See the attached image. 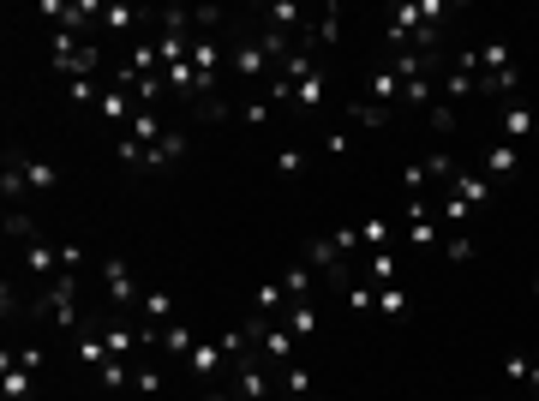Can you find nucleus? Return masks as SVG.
I'll return each mask as SVG.
<instances>
[{
	"label": "nucleus",
	"mask_w": 539,
	"mask_h": 401,
	"mask_svg": "<svg viewBox=\"0 0 539 401\" xmlns=\"http://www.w3.org/2000/svg\"><path fill=\"white\" fill-rule=\"evenodd\" d=\"M36 312H42L60 336H72V330H78V276L60 270L54 282H42V288H36Z\"/></svg>",
	"instance_id": "nucleus-1"
},
{
	"label": "nucleus",
	"mask_w": 539,
	"mask_h": 401,
	"mask_svg": "<svg viewBox=\"0 0 539 401\" xmlns=\"http://www.w3.org/2000/svg\"><path fill=\"white\" fill-rule=\"evenodd\" d=\"M402 240L414 252H432L444 240V222H438V198H408L402 204Z\"/></svg>",
	"instance_id": "nucleus-2"
},
{
	"label": "nucleus",
	"mask_w": 539,
	"mask_h": 401,
	"mask_svg": "<svg viewBox=\"0 0 539 401\" xmlns=\"http://www.w3.org/2000/svg\"><path fill=\"white\" fill-rule=\"evenodd\" d=\"M102 294H108V306H114V312H138V300H144L138 276H132L120 258H102Z\"/></svg>",
	"instance_id": "nucleus-3"
},
{
	"label": "nucleus",
	"mask_w": 539,
	"mask_h": 401,
	"mask_svg": "<svg viewBox=\"0 0 539 401\" xmlns=\"http://www.w3.org/2000/svg\"><path fill=\"white\" fill-rule=\"evenodd\" d=\"M498 132H504V144H539V108H528L522 96H510L504 108H498Z\"/></svg>",
	"instance_id": "nucleus-4"
},
{
	"label": "nucleus",
	"mask_w": 539,
	"mask_h": 401,
	"mask_svg": "<svg viewBox=\"0 0 539 401\" xmlns=\"http://www.w3.org/2000/svg\"><path fill=\"white\" fill-rule=\"evenodd\" d=\"M36 378H42V372H30V366L18 360V348L0 354V390H6V401H36Z\"/></svg>",
	"instance_id": "nucleus-5"
},
{
	"label": "nucleus",
	"mask_w": 539,
	"mask_h": 401,
	"mask_svg": "<svg viewBox=\"0 0 539 401\" xmlns=\"http://www.w3.org/2000/svg\"><path fill=\"white\" fill-rule=\"evenodd\" d=\"M228 72H240V78H270L276 60H270V48H264L258 36H246L240 48H228Z\"/></svg>",
	"instance_id": "nucleus-6"
},
{
	"label": "nucleus",
	"mask_w": 539,
	"mask_h": 401,
	"mask_svg": "<svg viewBox=\"0 0 539 401\" xmlns=\"http://www.w3.org/2000/svg\"><path fill=\"white\" fill-rule=\"evenodd\" d=\"M444 192H450V198H462L468 210H486V204H492V180H486L480 168H468V162L456 168V180H450Z\"/></svg>",
	"instance_id": "nucleus-7"
},
{
	"label": "nucleus",
	"mask_w": 539,
	"mask_h": 401,
	"mask_svg": "<svg viewBox=\"0 0 539 401\" xmlns=\"http://www.w3.org/2000/svg\"><path fill=\"white\" fill-rule=\"evenodd\" d=\"M234 396H240V401H276V396H282V384H276L258 360H246V366L234 372Z\"/></svg>",
	"instance_id": "nucleus-8"
},
{
	"label": "nucleus",
	"mask_w": 539,
	"mask_h": 401,
	"mask_svg": "<svg viewBox=\"0 0 539 401\" xmlns=\"http://www.w3.org/2000/svg\"><path fill=\"white\" fill-rule=\"evenodd\" d=\"M360 102H372V108L396 114V102H402V72H396V66H378V72L366 78V96H360Z\"/></svg>",
	"instance_id": "nucleus-9"
},
{
	"label": "nucleus",
	"mask_w": 539,
	"mask_h": 401,
	"mask_svg": "<svg viewBox=\"0 0 539 401\" xmlns=\"http://www.w3.org/2000/svg\"><path fill=\"white\" fill-rule=\"evenodd\" d=\"M18 258H24V270H30V282H36V288L60 276V246H48V240H30V246H18Z\"/></svg>",
	"instance_id": "nucleus-10"
},
{
	"label": "nucleus",
	"mask_w": 539,
	"mask_h": 401,
	"mask_svg": "<svg viewBox=\"0 0 539 401\" xmlns=\"http://www.w3.org/2000/svg\"><path fill=\"white\" fill-rule=\"evenodd\" d=\"M180 366H186V378L210 384V378H222V372H228V354H222V342H198V348H192Z\"/></svg>",
	"instance_id": "nucleus-11"
},
{
	"label": "nucleus",
	"mask_w": 539,
	"mask_h": 401,
	"mask_svg": "<svg viewBox=\"0 0 539 401\" xmlns=\"http://www.w3.org/2000/svg\"><path fill=\"white\" fill-rule=\"evenodd\" d=\"M180 156H186V132H174V126H168V132L144 150V174H168Z\"/></svg>",
	"instance_id": "nucleus-12"
},
{
	"label": "nucleus",
	"mask_w": 539,
	"mask_h": 401,
	"mask_svg": "<svg viewBox=\"0 0 539 401\" xmlns=\"http://www.w3.org/2000/svg\"><path fill=\"white\" fill-rule=\"evenodd\" d=\"M132 324H150V330H168V324H174V294H168V288H144V300H138V312H132Z\"/></svg>",
	"instance_id": "nucleus-13"
},
{
	"label": "nucleus",
	"mask_w": 539,
	"mask_h": 401,
	"mask_svg": "<svg viewBox=\"0 0 539 401\" xmlns=\"http://www.w3.org/2000/svg\"><path fill=\"white\" fill-rule=\"evenodd\" d=\"M324 96H330V66H318L312 78H300V84H294V108H300V114H318V108H324Z\"/></svg>",
	"instance_id": "nucleus-14"
},
{
	"label": "nucleus",
	"mask_w": 539,
	"mask_h": 401,
	"mask_svg": "<svg viewBox=\"0 0 539 401\" xmlns=\"http://www.w3.org/2000/svg\"><path fill=\"white\" fill-rule=\"evenodd\" d=\"M96 114H102L108 126H120V132H126V126L138 120V102H132V90H120V84H108V96H102V108H96Z\"/></svg>",
	"instance_id": "nucleus-15"
},
{
	"label": "nucleus",
	"mask_w": 539,
	"mask_h": 401,
	"mask_svg": "<svg viewBox=\"0 0 539 401\" xmlns=\"http://www.w3.org/2000/svg\"><path fill=\"white\" fill-rule=\"evenodd\" d=\"M516 168H522V150H516V144H504V138H498V144H486V162H480V174H486V180H510Z\"/></svg>",
	"instance_id": "nucleus-16"
},
{
	"label": "nucleus",
	"mask_w": 539,
	"mask_h": 401,
	"mask_svg": "<svg viewBox=\"0 0 539 401\" xmlns=\"http://www.w3.org/2000/svg\"><path fill=\"white\" fill-rule=\"evenodd\" d=\"M90 378H96L102 396H132V360H102Z\"/></svg>",
	"instance_id": "nucleus-17"
},
{
	"label": "nucleus",
	"mask_w": 539,
	"mask_h": 401,
	"mask_svg": "<svg viewBox=\"0 0 539 401\" xmlns=\"http://www.w3.org/2000/svg\"><path fill=\"white\" fill-rule=\"evenodd\" d=\"M354 234H360V252L372 258V252H390V216H366V222H354Z\"/></svg>",
	"instance_id": "nucleus-18"
},
{
	"label": "nucleus",
	"mask_w": 539,
	"mask_h": 401,
	"mask_svg": "<svg viewBox=\"0 0 539 401\" xmlns=\"http://www.w3.org/2000/svg\"><path fill=\"white\" fill-rule=\"evenodd\" d=\"M282 324L300 336V348H306V342H318V330H324V324H318V306H306V300H294V306L282 312Z\"/></svg>",
	"instance_id": "nucleus-19"
},
{
	"label": "nucleus",
	"mask_w": 539,
	"mask_h": 401,
	"mask_svg": "<svg viewBox=\"0 0 539 401\" xmlns=\"http://www.w3.org/2000/svg\"><path fill=\"white\" fill-rule=\"evenodd\" d=\"M72 360H78L84 372H96V366L108 360V342H102V330H78V336H72Z\"/></svg>",
	"instance_id": "nucleus-20"
},
{
	"label": "nucleus",
	"mask_w": 539,
	"mask_h": 401,
	"mask_svg": "<svg viewBox=\"0 0 539 401\" xmlns=\"http://www.w3.org/2000/svg\"><path fill=\"white\" fill-rule=\"evenodd\" d=\"M162 132H168V126H162V114H156V108H138V120H132V126H126L120 138H132L138 150H150V144H156Z\"/></svg>",
	"instance_id": "nucleus-21"
},
{
	"label": "nucleus",
	"mask_w": 539,
	"mask_h": 401,
	"mask_svg": "<svg viewBox=\"0 0 539 401\" xmlns=\"http://www.w3.org/2000/svg\"><path fill=\"white\" fill-rule=\"evenodd\" d=\"M24 186H30V204H36V198H48V192L60 186L54 162H36V156H24Z\"/></svg>",
	"instance_id": "nucleus-22"
},
{
	"label": "nucleus",
	"mask_w": 539,
	"mask_h": 401,
	"mask_svg": "<svg viewBox=\"0 0 539 401\" xmlns=\"http://www.w3.org/2000/svg\"><path fill=\"white\" fill-rule=\"evenodd\" d=\"M276 282H282V294H288V300H306V294H312V282H318V270H312V264L300 258V264H288V270H282Z\"/></svg>",
	"instance_id": "nucleus-23"
},
{
	"label": "nucleus",
	"mask_w": 539,
	"mask_h": 401,
	"mask_svg": "<svg viewBox=\"0 0 539 401\" xmlns=\"http://www.w3.org/2000/svg\"><path fill=\"white\" fill-rule=\"evenodd\" d=\"M270 174H276V180H300V174H306V150H300V144H282V150L270 156Z\"/></svg>",
	"instance_id": "nucleus-24"
},
{
	"label": "nucleus",
	"mask_w": 539,
	"mask_h": 401,
	"mask_svg": "<svg viewBox=\"0 0 539 401\" xmlns=\"http://www.w3.org/2000/svg\"><path fill=\"white\" fill-rule=\"evenodd\" d=\"M156 348H162V354H174V360H186V354L198 348V336H192V324H180V318H174V324L162 330V342H156Z\"/></svg>",
	"instance_id": "nucleus-25"
},
{
	"label": "nucleus",
	"mask_w": 539,
	"mask_h": 401,
	"mask_svg": "<svg viewBox=\"0 0 539 401\" xmlns=\"http://www.w3.org/2000/svg\"><path fill=\"white\" fill-rule=\"evenodd\" d=\"M342 42V12L336 6H324L318 12V24H312V48H336Z\"/></svg>",
	"instance_id": "nucleus-26"
},
{
	"label": "nucleus",
	"mask_w": 539,
	"mask_h": 401,
	"mask_svg": "<svg viewBox=\"0 0 539 401\" xmlns=\"http://www.w3.org/2000/svg\"><path fill=\"white\" fill-rule=\"evenodd\" d=\"M420 162H426V174H432V186H438V192H444V186L456 180V168H462L450 150H432V156H420Z\"/></svg>",
	"instance_id": "nucleus-27"
},
{
	"label": "nucleus",
	"mask_w": 539,
	"mask_h": 401,
	"mask_svg": "<svg viewBox=\"0 0 539 401\" xmlns=\"http://www.w3.org/2000/svg\"><path fill=\"white\" fill-rule=\"evenodd\" d=\"M366 282L372 288H396V252H372L366 258Z\"/></svg>",
	"instance_id": "nucleus-28"
},
{
	"label": "nucleus",
	"mask_w": 539,
	"mask_h": 401,
	"mask_svg": "<svg viewBox=\"0 0 539 401\" xmlns=\"http://www.w3.org/2000/svg\"><path fill=\"white\" fill-rule=\"evenodd\" d=\"M276 384H282V396H318V384H312V372H306L300 360H294V366H282V378H276Z\"/></svg>",
	"instance_id": "nucleus-29"
},
{
	"label": "nucleus",
	"mask_w": 539,
	"mask_h": 401,
	"mask_svg": "<svg viewBox=\"0 0 539 401\" xmlns=\"http://www.w3.org/2000/svg\"><path fill=\"white\" fill-rule=\"evenodd\" d=\"M456 120H462V114H456V102H444V96L426 108V126H432L438 138H444V132H456Z\"/></svg>",
	"instance_id": "nucleus-30"
},
{
	"label": "nucleus",
	"mask_w": 539,
	"mask_h": 401,
	"mask_svg": "<svg viewBox=\"0 0 539 401\" xmlns=\"http://www.w3.org/2000/svg\"><path fill=\"white\" fill-rule=\"evenodd\" d=\"M6 240H12V246H30V240H36L30 210H6Z\"/></svg>",
	"instance_id": "nucleus-31"
},
{
	"label": "nucleus",
	"mask_w": 539,
	"mask_h": 401,
	"mask_svg": "<svg viewBox=\"0 0 539 401\" xmlns=\"http://www.w3.org/2000/svg\"><path fill=\"white\" fill-rule=\"evenodd\" d=\"M444 258H450V264H468V258H474V234H468V228L444 234Z\"/></svg>",
	"instance_id": "nucleus-32"
},
{
	"label": "nucleus",
	"mask_w": 539,
	"mask_h": 401,
	"mask_svg": "<svg viewBox=\"0 0 539 401\" xmlns=\"http://www.w3.org/2000/svg\"><path fill=\"white\" fill-rule=\"evenodd\" d=\"M378 312L384 318H408V288L396 282V288H378Z\"/></svg>",
	"instance_id": "nucleus-33"
},
{
	"label": "nucleus",
	"mask_w": 539,
	"mask_h": 401,
	"mask_svg": "<svg viewBox=\"0 0 539 401\" xmlns=\"http://www.w3.org/2000/svg\"><path fill=\"white\" fill-rule=\"evenodd\" d=\"M402 186H408V198H426V192H432V174H426V162H408V168H402Z\"/></svg>",
	"instance_id": "nucleus-34"
},
{
	"label": "nucleus",
	"mask_w": 539,
	"mask_h": 401,
	"mask_svg": "<svg viewBox=\"0 0 539 401\" xmlns=\"http://www.w3.org/2000/svg\"><path fill=\"white\" fill-rule=\"evenodd\" d=\"M348 312H378V288L372 282H348Z\"/></svg>",
	"instance_id": "nucleus-35"
},
{
	"label": "nucleus",
	"mask_w": 539,
	"mask_h": 401,
	"mask_svg": "<svg viewBox=\"0 0 539 401\" xmlns=\"http://www.w3.org/2000/svg\"><path fill=\"white\" fill-rule=\"evenodd\" d=\"M156 390H162V372H156V366H138V360H132V396H156Z\"/></svg>",
	"instance_id": "nucleus-36"
},
{
	"label": "nucleus",
	"mask_w": 539,
	"mask_h": 401,
	"mask_svg": "<svg viewBox=\"0 0 539 401\" xmlns=\"http://www.w3.org/2000/svg\"><path fill=\"white\" fill-rule=\"evenodd\" d=\"M528 366H534V354H522V348L504 354V378H510V384H528Z\"/></svg>",
	"instance_id": "nucleus-37"
},
{
	"label": "nucleus",
	"mask_w": 539,
	"mask_h": 401,
	"mask_svg": "<svg viewBox=\"0 0 539 401\" xmlns=\"http://www.w3.org/2000/svg\"><path fill=\"white\" fill-rule=\"evenodd\" d=\"M240 120H246L252 132H258V126H270V102H246V108H240Z\"/></svg>",
	"instance_id": "nucleus-38"
},
{
	"label": "nucleus",
	"mask_w": 539,
	"mask_h": 401,
	"mask_svg": "<svg viewBox=\"0 0 539 401\" xmlns=\"http://www.w3.org/2000/svg\"><path fill=\"white\" fill-rule=\"evenodd\" d=\"M528 390L539 396V354H534V366H528Z\"/></svg>",
	"instance_id": "nucleus-39"
},
{
	"label": "nucleus",
	"mask_w": 539,
	"mask_h": 401,
	"mask_svg": "<svg viewBox=\"0 0 539 401\" xmlns=\"http://www.w3.org/2000/svg\"><path fill=\"white\" fill-rule=\"evenodd\" d=\"M534 300H539V270H534Z\"/></svg>",
	"instance_id": "nucleus-40"
}]
</instances>
